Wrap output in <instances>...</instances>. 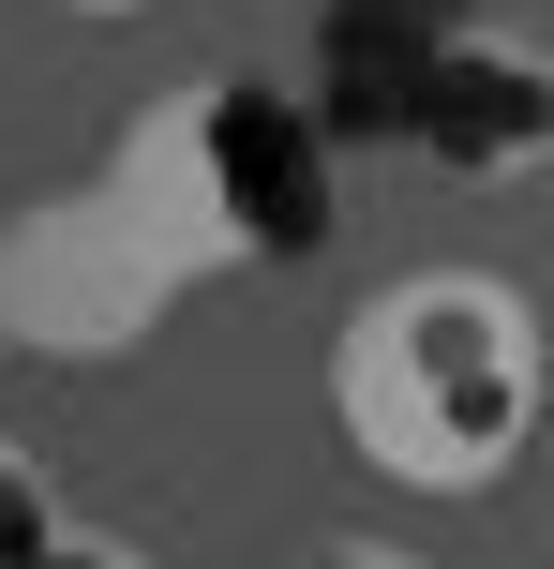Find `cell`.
I'll list each match as a JSON object with an SVG mask.
<instances>
[{
    "label": "cell",
    "mask_w": 554,
    "mask_h": 569,
    "mask_svg": "<svg viewBox=\"0 0 554 569\" xmlns=\"http://www.w3.org/2000/svg\"><path fill=\"white\" fill-rule=\"evenodd\" d=\"M60 16H150V0H60Z\"/></svg>",
    "instance_id": "obj_4"
},
{
    "label": "cell",
    "mask_w": 554,
    "mask_h": 569,
    "mask_svg": "<svg viewBox=\"0 0 554 569\" xmlns=\"http://www.w3.org/2000/svg\"><path fill=\"white\" fill-rule=\"evenodd\" d=\"M554 330L510 270H390L330 330V420L390 495H495L540 450Z\"/></svg>",
    "instance_id": "obj_1"
},
{
    "label": "cell",
    "mask_w": 554,
    "mask_h": 569,
    "mask_svg": "<svg viewBox=\"0 0 554 569\" xmlns=\"http://www.w3.org/2000/svg\"><path fill=\"white\" fill-rule=\"evenodd\" d=\"M0 360H16V345H0Z\"/></svg>",
    "instance_id": "obj_6"
},
{
    "label": "cell",
    "mask_w": 554,
    "mask_h": 569,
    "mask_svg": "<svg viewBox=\"0 0 554 569\" xmlns=\"http://www.w3.org/2000/svg\"><path fill=\"white\" fill-rule=\"evenodd\" d=\"M60 540H75V510H60V480H46V465L16 450V435H0V569H16V555H60Z\"/></svg>",
    "instance_id": "obj_3"
},
{
    "label": "cell",
    "mask_w": 554,
    "mask_h": 569,
    "mask_svg": "<svg viewBox=\"0 0 554 569\" xmlns=\"http://www.w3.org/2000/svg\"><path fill=\"white\" fill-rule=\"evenodd\" d=\"M540 540H554V510H540Z\"/></svg>",
    "instance_id": "obj_5"
},
{
    "label": "cell",
    "mask_w": 554,
    "mask_h": 569,
    "mask_svg": "<svg viewBox=\"0 0 554 569\" xmlns=\"http://www.w3.org/2000/svg\"><path fill=\"white\" fill-rule=\"evenodd\" d=\"M195 284H225V270H210V240L150 196L135 150H105L90 180L0 210V345H16V360H75V375L135 360Z\"/></svg>",
    "instance_id": "obj_2"
}]
</instances>
